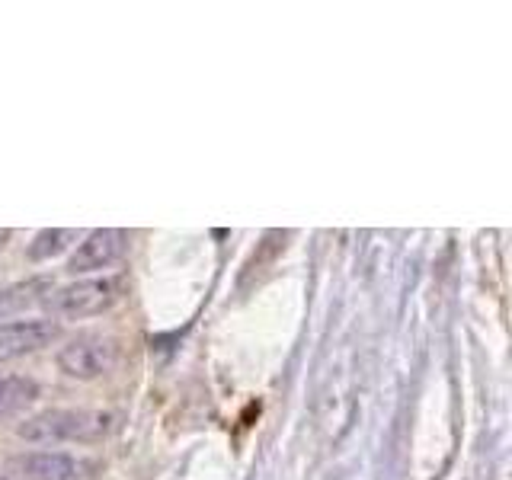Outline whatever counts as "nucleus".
<instances>
[{
	"instance_id": "nucleus-9",
	"label": "nucleus",
	"mask_w": 512,
	"mask_h": 480,
	"mask_svg": "<svg viewBox=\"0 0 512 480\" xmlns=\"http://www.w3.org/2000/svg\"><path fill=\"white\" fill-rule=\"evenodd\" d=\"M77 244V231L71 228H45L32 237V244L26 247V256L32 263H45V260H55L68 247Z\"/></svg>"
},
{
	"instance_id": "nucleus-1",
	"label": "nucleus",
	"mask_w": 512,
	"mask_h": 480,
	"mask_svg": "<svg viewBox=\"0 0 512 480\" xmlns=\"http://www.w3.org/2000/svg\"><path fill=\"white\" fill-rule=\"evenodd\" d=\"M112 429V413L103 410H45L16 426V436L29 445L96 442Z\"/></svg>"
},
{
	"instance_id": "nucleus-4",
	"label": "nucleus",
	"mask_w": 512,
	"mask_h": 480,
	"mask_svg": "<svg viewBox=\"0 0 512 480\" xmlns=\"http://www.w3.org/2000/svg\"><path fill=\"white\" fill-rule=\"evenodd\" d=\"M61 340V324L52 317H23L0 324V365L26 359Z\"/></svg>"
},
{
	"instance_id": "nucleus-5",
	"label": "nucleus",
	"mask_w": 512,
	"mask_h": 480,
	"mask_svg": "<svg viewBox=\"0 0 512 480\" xmlns=\"http://www.w3.org/2000/svg\"><path fill=\"white\" fill-rule=\"evenodd\" d=\"M128 250V234L119 228H96L87 237L74 244V253L68 260L71 276H90V272H103L116 266Z\"/></svg>"
},
{
	"instance_id": "nucleus-3",
	"label": "nucleus",
	"mask_w": 512,
	"mask_h": 480,
	"mask_svg": "<svg viewBox=\"0 0 512 480\" xmlns=\"http://www.w3.org/2000/svg\"><path fill=\"white\" fill-rule=\"evenodd\" d=\"M55 362L61 368V375H68L74 381H93L112 372V365L119 362V343L112 336L80 333L55 352Z\"/></svg>"
},
{
	"instance_id": "nucleus-10",
	"label": "nucleus",
	"mask_w": 512,
	"mask_h": 480,
	"mask_svg": "<svg viewBox=\"0 0 512 480\" xmlns=\"http://www.w3.org/2000/svg\"><path fill=\"white\" fill-rule=\"evenodd\" d=\"M7 237H10L7 231H0V250H4V240H7Z\"/></svg>"
},
{
	"instance_id": "nucleus-6",
	"label": "nucleus",
	"mask_w": 512,
	"mask_h": 480,
	"mask_svg": "<svg viewBox=\"0 0 512 480\" xmlns=\"http://www.w3.org/2000/svg\"><path fill=\"white\" fill-rule=\"evenodd\" d=\"M13 468L26 480H96V464L71 452H26L13 458Z\"/></svg>"
},
{
	"instance_id": "nucleus-2",
	"label": "nucleus",
	"mask_w": 512,
	"mask_h": 480,
	"mask_svg": "<svg viewBox=\"0 0 512 480\" xmlns=\"http://www.w3.org/2000/svg\"><path fill=\"white\" fill-rule=\"evenodd\" d=\"M116 301H119V279L90 276V279H77L71 285L52 288L45 308L58 320H84V317H96L109 311Z\"/></svg>"
},
{
	"instance_id": "nucleus-8",
	"label": "nucleus",
	"mask_w": 512,
	"mask_h": 480,
	"mask_svg": "<svg viewBox=\"0 0 512 480\" xmlns=\"http://www.w3.org/2000/svg\"><path fill=\"white\" fill-rule=\"evenodd\" d=\"M39 400V381L29 375H0V416H13Z\"/></svg>"
},
{
	"instance_id": "nucleus-11",
	"label": "nucleus",
	"mask_w": 512,
	"mask_h": 480,
	"mask_svg": "<svg viewBox=\"0 0 512 480\" xmlns=\"http://www.w3.org/2000/svg\"><path fill=\"white\" fill-rule=\"evenodd\" d=\"M0 480H10V477H4V474H0Z\"/></svg>"
},
{
	"instance_id": "nucleus-7",
	"label": "nucleus",
	"mask_w": 512,
	"mask_h": 480,
	"mask_svg": "<svg viewBox=\"0 0 512 480\" xmlns=\"http://www.w3.org/2000/svg\"><path fill=\"white\" fill-rule=\"evenodd\" d=\"M52 282L48 279H26V282H13L7 288H0V320L20 317L32 308H42L52 295Z\"/></svg>"
}]
</instances>
